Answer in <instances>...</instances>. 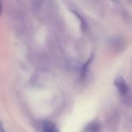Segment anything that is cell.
I'll list each match as a JSON object with an SVG mask.
<instances>
[{"label":"cell","instance_id":"6da1fadb","mask_svg":"<svg viewBox=\"0 0 132 132\" xmlns=\"http://www.w3.org/2000/svg\"><path fill=\"white\" fill-rule=\"evenodd\" d=\"M118 91L121 96H125L128 93V87L125 82V80L123 79L122 77L118 76L115 78L114 82Z\"/></svg>","mask_w":132,"mask_h":132},{"label":"cell","instance_id":"7a4b0ae2","mask_svg":"<svg viewBox=\"0 0 132 132\" xmlns=\"http://www.w3.org/2000/svg\"><path fill=\"white\" fill-rule=\"evenodd\" d=\"M41 130L45 132H55L57 131L56 125L50 121H44L41 125Z\"/></svg>","mask_w":132,"mask_h":132},{"label":"cell","instance_id":"3957f363","mask_svg":"<svg viewBox=\"0 0 132 132\" xmlns=\"http://www.w3.org/2000/svg\"><path fill=\"white\" fill-rule=\"evenodd\" d=\"M101 130V124L97 121H92L90 122L89 125H87L85 128V131H91V132H96V131H100Z\"/></svg>","mask_w":132,"mask_h":132},{"label":"cell","instance_id":"277c9868","mask_svg":"<svg viewBox=\"0 0 132 132\" xmlns=\"http://www.w3.org/2000/svg\"><path fill=\"white\" fill-rule=\"evenodd\" d=\"M109 43L113 47H120L124 44V40L121 36H113L111 39H109Z\"/></svg>","mask_w":132,"mask_h":132},{"label":"cell","instance_id":"5b68a950","mask_svg":"<svg viewBox=\"0 0 132 132\" xmlns=\"http://www.w3.org/2000/svg\"><path fill=\"white\" fill-rule=\"evenodd\" d=\"M93 60V56H91L90 57V59L84 63L83 64L82 67H81V70H80V76H81V79H84L85 77H86V74L87 73V70H88V67L90 66L91 61Z\"/></svg>","mask_w":132,"mask_h":132},{"label":"cell","instance_id":"8992f818","mask_svg":"<svg viewBox=\"0 0 132 132\" xmlns=\"http://www.w3.org/2000/svg\"><path fill=\"white\" fill-rule=\"evenodd\" d=\"M73 12V14L76 15V17H77V19L80 20V27H81V29L83 32H86L87 29V24L85 21V19L80 15V14H79L76 11H72Z\"/></svg>","mask_w":132,"mask_h":132},{"label":"cell","instance_id":"52a82bcc","mask_svg":"<svg viewBox=\"0 0 132 132\" xmlns=\"http://www.w3.org/2000/svg\"><path fill=\"white\" fill-rule=\"evenodd\" d=\"M0 131H5V128L3 127V125L1 122V121H0Z\"/></svg>","mask_w":132,"mask_h":132},{"label":"cell","instance_id":"ba28073f","mask_svg":"<svg viewBox=\"0 0 132 132\" xmlns=\"http://www.w3.org/2000/svg\"><path fill=\"white\" fill-rule=\"evenodd\" d=\"M1 12H2V5H1V0H0V15H1Z\"/></svg>","mask_w":132,"mask_h":132},{"label":"cell","instance_id":"9c48e42d","mask_svg":"<svg viewBox=\"0 0 132 132\" xmlns=\"http://www.w3.org/2000/svg\"><path fill=\"white\" fill-rule=\"evenodd\" d=\"M113 2H115V3H118V0H111Z\"/></svg>","mask_w":132,"mask_h":132}]
</instances>
